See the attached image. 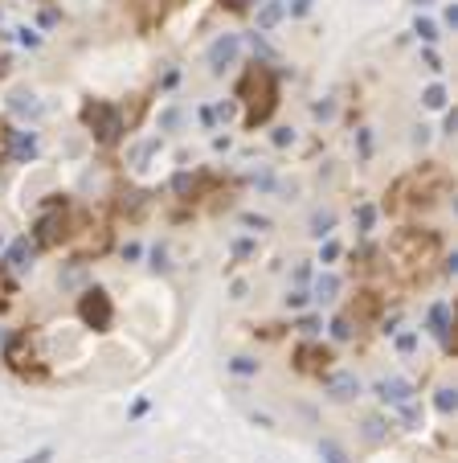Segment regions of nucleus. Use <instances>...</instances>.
I'll use <instances>...</instances> for the list:
<instances>
[{
    "label": "nucleus",
    "mask_w": 458,
    "mask_h": 463,
    "mask_svg": "<svg viewBox=\"0 0 458 463\" xmlns=\"http://www.w3.org/2000/svg\"><path fill=\"white\" fill-rule=\"evenodd\" d=\"M229 373H238V378H254V373H258V361H254V357H233V361H229Z\"/></svg>",
    "instance_id": "obj_21"
},
{
    "label": "nucleus",
    "mask_w": 458,
    "mask_h": 463,
    "mask_svg": "<svg viewBox=\"0 0 458 463\" xmlns=\"http://www.w3.org/2000/svg\"><path fill=\"white\" fill-rule=\"evenodd\" d=\"M9 156L21 160V165H29L33 156H37V135L33 132H13L9 135Z\"/></svg>",
    "instance_id": "obj_12"
},
{
    "label": "nucleus",
    "mask_w": 458,
    "mask_h": 463,
    "mask_svg": "<svg viewBox=\"0 0 458 463\" xmlns=\"http://www.w3.org/2000/svg\"><path fill=\"white\" fill-rule=\"evenodd\" d=\"M65 238H70V209L49 201V209L33 226V250H53V246H62Z\"/></svg>",
    "instance_id": "obj_4"
},
{
    "label": "nucleus",
    "mask_w": 458,
    "mask_h": 463,
    "mask_svg": "<svg viewBox=\"0 0 458 463\" xmlns=\"http://www.w3.org/2000/svg\"><path fill=\"white\" fill-rule=\"evenodd\" d=\"M307 299H311V291H291L287 296V308H307Z\"/></svg>",
    "instance_id": "obj_42"
},
{
    "label": "nucleus",
    "mask_w": 458,
    "mask_h": 463,
    "mask_svg": "<svg viewBox=\"0 0 458 463\" xmlns=\"http://www.w3.org/2000/svg\"><path fill=\"white\" fill-rule=\"evenodd\" d=\"M425 140H430V128H413V144H417V148H422Z\"/></svg>",
    "instance_id": "obj_47"
},
{
    "label": "nucleus",
    "mask_w": 458,
    "mask_h": 463,
    "mask_svg": "<svg viewBox=\"0 0 458 463\" xmlns=\"http://www.w3.org/2000/svg\"><path fill=\"white\" fill-rule=\"evenodd\" d=\"M233 254H238V259H250V254H254V242H250V238H238V242H233Z\"/></svg>",
    "instance_id": "obj_38"
},
{
    "label": "nucleus",
    "mask_w": 458,
    "mask_h": 463,
    "mask_svg": "<svg viewBox=\"0 0 458 463\" xmlns=\"http://www.w3.org/2000/svg\"><path fill=\"white\" fill-rule=\"evenodd\" d=\"M422 103L430 107V111H438V107H446V86L442 83H434V86H425V95H422Z\"/></svg>",
    "instance_id": "obj_20"
},
{
    "label": "nucleus",
    "mask_w": 458,
    "mask_h": 463,
    "mask_svg": "<svg viewBox=\"0 0 458 463\" xmlns=\"http://www.w3.org/2000/svg\"><path fill=\"white\" fill-rule=\"evenodd\" d=\"M242 226H250V230H270V217H262V214H242Z\"/></svg>",
    "instance_id": "obj_31"
},
{
    "label": "nucleus",
    "mask_w": 458,
    "mask_h": 463,
    "mask_svg": "<svg viewBox=\"0 0 458 463\" xmlns=\"http://www.w3.org/2000/svg\"><path fill=\"white\" fill-rule=\"evenodd\" d=\"M311 13V0H291V17H307Z\"/></svg>",
    "instance_id": "obj_44"
},
{
    "label": "nucleus",
    "mask_w": 458,
    "mask_h": 463,
    "mask_svg": "<svg viewBox=\"0 0 458 463\" xmlns=\"http://www.w3.org/2000/svg\"><path fill=\"white\" fill-rule=\"evenodd\" d=\"M331 226H336V214H331V209H315V214H311V234H315V238H327Z\"/></svg>",
    "instance_id": "obj_19"
},
{
    "label": "nucleus",
    "mask_w": 458,
    "mask_h": 463,
    "mask_svg": "<svg viewBox=\"0 0 458 463\" xmlns=\"http://www.w3.org/2000/svg\"><path fill=\"white\" fill-rule=\"evenodd\" d=\"M282 13H287V4H282V0H262V9H258V29H262V33H270L278 21H282Z\"/></svg>",
    "instance_id": "obj_14"
},
{
    "label": "nucleus",
    "mask_w": 458,
    "mask_h": 463,
    "mask_svg": "<svg viewBox=\"0 0 458 463\" xmlns=\"http://www.w3.org/2000/svg\"><path fill=\"white\" fill-rule=\"evenodd\" d=\"M352 320H348V316H336V320H331V336H336V340H352Z\"/></svg>",
    "instance_id": "obj_22"
},
{
    "label": "nucleus",
    "mask_w": 458,
    "mask_h": 463,
    "mask_svg": "<svg viewBox=\"0 0 458 463\" xmlns=\"http://www.w3.org/2000/svg\"><path fill=\"white\" fill-rule=\"evenodd\" d=\"M9 107H13L16 115H41V103H37L33 90H13L9 95Z\"/></svg>",
    "instance_id": "obj_16"
},
{
    "label": "nucleus",
    "mask_w": 458,
    "mask_h": 463,
    "mask_svg": "<svg viewBox=\"0 0 458 463\" xmlns=\"http://www.w3.org/2000/svg\"><path fill=\"white\" fill-rule=\"evenodd\" d=\"M458 132V111H450V115H446V135H454Z\"/></svg>",
    "instance_id": "obj_50"
},
{
    "label": "nucleus",
    "mask_w": 458,
    "mask_h": 463,
    "mask_svg": "<svg viewBox=\"0 0 458 463\" xmlns=\"http://www.w3.org/2000/svg\"><path fill=\"white\" fill-rule=\"evenodd\" d=\"M450 328H454L450 308H446V303H434V308H430V332L442 340V348H454V336H450Z\"/></svg>",
    "instance_id": "obj_11"
},
{
    "label": "nucleus",
    "mask_w": 458,
    "mask_h": 463,
    "mask_svg": "<svg viewBox=\"0 0 458 463\" xmlns=\"http://www.w3.org/2000/svg\"><path fill=\"white\" fill-rule=\"evenodd\" d=\"M9 299H13V279H9V275L0 271V312L9 308Z\"/></svg>",
    "instance_id": "obj_32"
},
{
    "label": "nucleus",
    "mask_w": 458,
    "mask_h": 463,
    "mask_svg": "<svg viewBox=\"0 0 458 463\" xmlns=\"http://www.w3.org/2000/svg\"><path fill=\"white\" fill-rule=\"evenodd\" d=\"M294 279L307 283V279H311V266H307V263H299V266H294Z\"/></svg>",
    "instance_id": "obj_46"
},
{
    "label": "nucleus",
    "mask_w": 458,
    "mask_h": 463,
    "mask_svg": "<svg viewBox=\"0 0 458 463\" xmlns=\"http://www.w3.org/2000/svg\"><path fill=\"white\" fill-rule=\"evenodd\" d=\"M196 119H201L205 128H217V119H213V107H201V111H196Z\"/></svg>",
    "instance_id": "obj_45"
},
{
    "label": "nucleus",
    "mask_w": 458,
    "mask_h": 463,
    "mask_svg": "<svg viewBox=\"0 0 458 463\" xmlns=\"http://www.w3.org/2000/svg\"><path fill=\"white\" fill-rule=\"evenodd\" d=\"M49 459H53V451L46 447V451H37V455H33V459H25V463H49Z\"/></svg>",
    "instance_id": "obj_51"
},
{
    "label": "nucleus",
    "mask_w": 458,
    "mask_h": 463,
    "mask_svg": "<svg viewBox=\"0 0 458 463\" xmlns=\"http://www.w3.org/2000/svg\"><path fill=\"white\" fill-rule=\"evenodd\" d=\"M336 361L331 357V348H324V345H299L294 348V369L299 373H319L324 378V369Z\"/></svg>",
    "instance_id": "obj_8"
},
{
    "label": "nucleus",
    "mask_w": 458,
    "mask_h": 463,
    "mask_svg": "<svg viewBox=\"0 0 458 463\" xmlns=\"http://www.w3.org/2000/svg\"><path fill=\"white\" fill-rule=\"evenodd\" d=\"M213 119L229 123V119H233V103H217V107H213Z\"/></svg>",
    "instance_id": "obj_37"
},
{
    "label": "nucleus",
    "mask_w": 458,
    "mask_h": 463,
    "mask_svg": "<svg viewBox=\"0 0 458 463\" xmlns=\"http://www.w3.org/2000/svg\"><path fill=\"white\" fill-rule=\"evenodd\" d=\"M4 66H9V62H0V74H4Z\"/></svg>",
    "instance_id": "obj_53"
},
{
    "label": "nucleus",
    "mask_w": 458,
    "mask_h": 463,
    "mask_svg": "<svg viewBox=\"0 0 458 463\" xmlns=\"http://www.w3.org/2000/svg\"><path fill=\"white\" fill-rule=\"evenodd\" d=\"M373 394L385 402V406H405V402H413V385H409L405 378H380L373 385Z\"/></svg>",
    "instance_id": "obj_9"
},
{
    "label": "nucleus",
    "mask_w": 458,
    "mask_h": 463,
    "mask_svg": "<svg viewBox=\"0 0 458 463\" xmlns=\"http://www.w3.org/2000/svg\"><path fill=\"white\" fill-rule=\"evenodd\" d=\"M311 115H315V119H331V115H336V103H331V99H319L315 107H311Z\"/></svg>",
    "instance_id": "obj_30"
},
{
    "label": "nucleus",
    "mask_w": 458,
    "mask_h": 463,
    "mask_svg": "<svg viewBox=\"0 0 458 463\" xmlns=\"http://www.w3.org/2000/svg\"><path fill=\"white\" fill-rule=\"evenodd\" d=\"M389 254L397 259V266H405L409 275L430 271V263L438 259V234L430 230H401L389 242Z\"/></svg>",
    "instance_id": "obj_2"
},
{
    "label": "nucleus",
    "mask_w": 458,
    "mask_h": 463,
    "mask_svg": "<svg viewBox=\"0 0 458 463\" xmlns=\"http://www.w3.org/2000/svg\"><path fill=\"white\" fill-rule=\"evenodd\" d=\"M417 348V332H401L397 336V353H413Z\"/></svg>",
    "instance_id": "obj_33"
},
{
    "label": "nucleus",
    "mask_w": 458,
    "mask_h": 463,
    "mask_svg": "<svg viewBox=\"0 0 458 463\" xmlns=\"http://www.w3.org/2000/svg\"><path fill=\"white\" fill-rule=\"evenodd\" d=\"M319 259H324V263H336V259H340V242H331V238H327L324 250H319Z\"/></svg>",
    "instance_id": "obj_35"
},
{
    "label": "nucleus",
    "mask_w": 458,
    "mask_h": 463,
    "mask_svg": "<svg viewBox=\"0 0 458 463\" xmlns=\"http://www.w3.org/2000/svg\"><path fill=\"white\" fill-rule=\"evenodd\" d=\"M238 53H242V37H238V33L217 37V41L209 46V70H213V74H225V70L238 62Z\"/></svg>",
    "instance_id": "obj_7"
},
{
    "label": "nucleus",
    "mask_w": 458,
    "mask_h": 463,
    "mask_svg": "<svg viewBox=\"0 0 458 463\" xmlns=\"http://www.w3.org/2000/svg\"><path fill=\"white\" fill-rule=\"evenodd\" d=\"M319 451H324V459H327V463H348L344 447H340V443H331V439H324V447H319Z\"/></svg>",
    "instance_id": "obj_25"
},
{
    "label": "nucleus",
    "mask_w": 458,
    "mask_h": 463,
    "mask_svg": "<svg viewBox=\"0 0 458 463\" xmlns=\"http://www.w3.org/2000/svg\"><path fill=\"white\" fill-rule=\"evenodd\" d=\"M364 439H368V443H380V439H385V422H380V418H364Z\"/></svg>",
    "instance_id": "obj_24"
},
{
    "label": "nucleus",
    "mask_w": 458,
    "mask_h": 463,
    "mask_svg": "<svg viewBox=\"0 0 458 463\" xmlns=\"http://www.w3.org/2000/svg\"><path fill=\"white\" fill-rule=\"evenodd\" d=\"M238 99L245 103V128L254 132L258 123L275 115L278 107V74L266 62H250L245 74L238 78Z\"/></svg>",
    "instance_id": "obj_1"
},
{
    "label": "nucleus",
    "mask_w": 458,
    "mask_h": 463,
    "mask_svg": "<svg viewBox=\"0 0 458 463\" xmlns=\"http://www.w3.org/2000/svg\"><path fill=\"white\" fill-rule=\"evenodd\" d=\"M9 263H13L16 271H25V266L33 263V246H29V238H16L13 246H9Z\"/></svg>",
    "instance_id": "obj_18"
},
{
    "label": "nucleus",
    "mask_w": 458,
    "mask_h": 463,
    "mask_svg": "<svg viewBox=\"0 0 458 463\" xmlns=\"http://www.w3.org/2000/svg\"><path fill=\"white\" fill-rule=\"evenodd\" d=\"M413 33L422 37L425 46H430V41H438V25H434V21H425V17H417V25H413Z\"/></svg>",
    "instance_id": "obj_23"
},
{
    "label": "nucleus",
    "mask_w": 458,
    "mask_h": 463,
    "mask_svg": "<svg viewBox=\"0 0 458 463\" xmlns=\"http://www.w3.org/2000/svg\"><path fill=\"white\" fill-rule=\"evenodd\" d=\"M82 123L95 132V140L102 148H114L123 140V111L107 99H86L82 103Z\"/></svg>",
    "instance_id": "obj_3"
},
{
    "label": "nucleus",
    "mask_w": 458,
    "mask_h": 463,
    "mask_svg": "<svg viewBox=\"0 0 458 463\" xmlns=\"http://www.w3.org/2000/svg\"><path fill=\"white\" fill-rule=\"evenodd\" d=\"M336 296H340V279H336V275H319L315 287H311V299H315V303H331Z\"/></svg>",
    "instance_id": "obj_17"
},
{
    "label": "nucleus",
    "mask_w": 458,
    "mask_h": 463,
    "mask_svg": "<svg viewBox=\"0 0 458 463\" xmlns=\"http://www.w3.org/2000/svg\"><path fill=\"white\" fill-rule=\"evenodd\" d=\"M16 33V41H21V46H25V50H37V46H41V37L33 33L29 25H21V29H13Z\"/></svg>",
    "instance_id": "obj_28"
},
{
    "label": "nucleus",
    "mask_w": 458,
    "mask_h": 463,
    "mask_svg": "<svg viewBox=\"0 0 458 463\" xmlns=\"http://www.w3.org/2000/svg\"><path fill=\"white\" fill-rule=\"evenodd\" d=\"M151 271H168V250L151 246Z\"/></svg>",
    "instance_id": "obj_34"
},
{
    "label": "nucleus",
    "mask_w": 458,
    "mask_h": 463,
    "mask_svg": "<svg viewBox=\"0 0 458 463\" xmlns=\"http://www.w3.org/2000/svg\"><path fill=\"white\" fill-rule=\"evenodd\" d=\"M78 316L90 324L95 332H107L114 320V308H111V296L102 291V287H90V291H82L78 299Z\"/></svg>",
    "instance_id": "obj_6"
},
{
    "label": "nucleus",
    "mask_w": 458,
    "mask_h": 463,
    "mask_svg": "<svg viewBox=\"0 0 458 463\" xmlns=\"http://www.w3.org/2000/svg\"><path fill=\"white\" fill-rule=\"evenodd\" d=\"M287 144H294V132H291V128H278V132H275V148H287Z\"/></svg>",
    "instance_id": "obj_41"
},
{
    "label": "nucleus",
    "mask_w": 458,
    "mask_h": 463,
    "mask_svg": "<svg viewBox=\"0 0 458 463\" xmlns=\"http://www.w3.org/2000/svg\"><path fill=\"white\" fill-rule=\"evenodd\" d=\"M299 332L315 336V332H319V320H315V316H303V320H299Z\"/></svg>",
    "instance_id": "obj_43"
},
{
    "label": "nucleus",
    "mask_w": 458,
    "mask_h": 463,
    "mask_svg": "<svg viewBox=\"0 0 458 463\" xmlns=\"http://www.w3.org/2000/svg\"><path fill=\"white\" fill-rule=\"evenodd\" d=\"M4 361H9V369L13 373H21V378H41L46 369L37 365V353H33V336L29 332H13V336H4Z\"/></svg>",
    "instance_id": "obj_5"
},
{
    "label": "nucleus",
    "mask_w": 458,
    "mask_h": 463,
    "mask_svg": "<svg viewBox=\"0 0 458 463\" xmlns=\"http://www.w3.org/2000/svg\"><path fill=\"white\" fill-rule=\"evenodd\" d=\"M176 123H180V111H176V107H172V111H164V115H160V128H164V132H172Z\"/></svg>",
    "instance_id": "obj_39"
},
{
    "label": "nucleus",
    "mask_w": 458,
    "mask_h": 463,
    "mask_svg": "<svg viewBox=\"0 0 458 463\" xmlns=\"http://www.w3.org/2000/svg\"><path fill=\"white\" fill-rule=\"evenodd\" d=\"M422 66L438 74V70H442V58H438V53H434V50H422Z\"/></svg>",
    "instance_id": "obj_36"
},
{
    "label": "nucleus",
    "mask_w": 458,
    "mask_h": 463,
    "mask_svg": "<svg viewBox=\"0 0 458 463\" xmlns=\"http://www.w3.org/2000/svg\"><path fill=\"white\" fill-rule=\"evenodd\" d=\"M9 135H13V128H9V123H4V119H0V160H4V156H9Z\"/></svg>",
    "instance_id": "obj_40"
},
{
    "label": "nucleus",
    "mask_w": 458,
    "mask_h": 463,
    "mask_svg": "<svg viewBox=\"0 0 458 463\" xmlns=\"http://www.w3.org/2000/svg\"><path fill=\"white\" fill-rule=\"evenodd\" d=\"M139 254H144V250L135 246V242H127V246H123V259H127V263H131V259H139Z\"/></svg>",
    "instance_id": "obj_49"
},
{
    "label": "nucleus",
    "mask_w": 458,
    "mask_h": 463,
    "mask_svg": "<svg viewBox=\"0 0 458 463\" xmlns=\"http://www.w3.org/2000/svg\"><path fill=\"white\" fill-rule=\"evenodd\" d=\"M413 4H417V9H425V4H430V0H413Z\"/></svg>",
    "instance_id": "obj_52"
},
{
    "label": "nucleus",
    "mask_w": 458,
    "mask_h": 463,
    "mask_svg": "<svg viewBox=\"0 0 458 463\" xmlns=\"http://www.w3.org/2000/svg\"><path fill=\"white\" fill-rule=\"evenodd\" d=\"M324 390H327L331 402H352V397L360 394V378H356V373H327Z\"/></svg>",
    "instance_id": "obj_10"
},
{
    "label": "nucleus",
    "mask_w": 458,
    "mask_h": 463,
    "mask_svg": "<svg viewBox=\"0 0 458 463\" xmlns=\"http://www.w3.org/2000/svg\"><path fill=\"white\" fill-rule=\"evenodd\" d=\"M352 312H356V320H373V316L380 312V296H376V291H356Z\"/></svg>",
    "instance_id": "obj_15"
},
{
    "label": "nucleus",
    "mask_w": 458,
    "mask_h": 463,
    "mask_svg": "<svg viewBox=\"0 0 458 463\" xmlns=\"http://www.w3.org/2000/svg\"><path fill=\"white\" fill-rule=\"evenodd\" d=\"M139 209H144V193H127L119 201V214H139Z\"/></svg>",
    "instance_id": "obj_27"
},
{
    "label": "nucleus",
    "mask_w": 458,
    "mask_h": 463,
    "mask_svg": "<svg viewBox=\"0 0 458 463\" xmlns=\"http://www.w3.org/2000/svg\"><path fill=\"white\" fill-rule=\"evenodd\" d=\"M434 406H438L442 414L454 410V390H438V397H434Z\"/></svg>",
    "instance_id": "obj_29"
},
{
    "label": "nucleus",
    "mask_w": 458,
    "mask_h": 463,
    "mask_svg": "<svg viewBox=\"0 0 458 463\" xmlns=\"http://www.w3.org/2000/svg\"><path fill=\"white\" fill-rule=\"evenodd\" d=\"M373 222H376V209H373V205H360V209H356V226H360V234L373 230Z\"/></svg>",
    "instance_id": "obj_26"
},
{
    "label": "nucleus",
    "mask_w": 458,
    "mask_h": 463,
    "mask_svg": "<svg viewBox=\"0 0 458 463\" xmlns=\"http://www.w3.org/2000/svg\"><path fill=\"white\" fill-rule=\"evenodd\" d=\"M164 13H168V0H135V17H139V29H151V25H160Z\"/></svg>",
    "instance_id": "obj_13"
},
{
    "label": "nucleus",
    "mask_w": 458,
    "mask_h": 463,
    "mask_svg": "<svg viewBox=\"0 0 458 463\" xmlns=\"http://www.w3.org/2000/svg\"><path fill=\"white\" fill-rule=\"evenodd\" d=\"M446 25H450V29H458V4H450V9H446Z\"/></svg>",
    "instance_id": "obj_48"
}]
</instances>
